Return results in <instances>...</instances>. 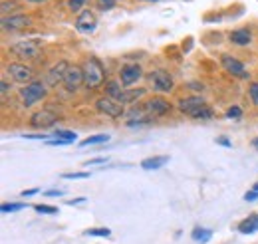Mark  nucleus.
<instances>
[{"mask_svg":"<svg viewBox=\"0 0 258 244\" xmlns=\"http://www.w3.org/2000/svg\"><path fill=\"white\" fill-rule=\"evenodd\" d=\"M179 109L195 119H213V109L203 97H185L179 101Z\"/></svg>","mask_w":258,"mask_h":244,"instance_id":"f257e3e1","label":"nucleus"},{"mask_svg":"<svg viewBox=\"0 0 258 244\" xmlns=\"http://www.w3.org/2000/svg\"><path fill=\"white\" fill-rule=\"evenodd\" d=\"M105 80V72H103V66L99 64L97 58H90L84 64V84L90 88V90H96L103 84Z\"/></svg>","mask_w":258,"mask_h":244,"instance_id":"f03ea898","label":"nucleus"},{"mask_svg":"<svg viewBox=\"0 0 258 244\" xmlns=\"http://www.w3.org/2000/svg\"><path fill=\"white\" fill-rule=\"evenodd\" d=\"M42 46L38 40H22V42H16L10 46V52L16 54L18 58H24V60H32L40 54Z\"/></svg>","mask_w":258,"mask_h":244,"instance_id":"7ed1b4c3","label":"nucleus"},{"mask_svg":"<svg viewBox=\"0 0 258 244\" xmlns=\"http://www.w3.org/2000/svg\"><path fill=\"white\" fill-rule=\"evenodd\" d=\"M20 97H22L26 107H32L34 103H38L40 99L46 97V86L42 82H32V84H28L26 88L20 90Z\"/></svg>","mask_w":258,"mask_h":244,"instance_id":"20e7f679","label":"nucleus"},{"mask_svg":"<svg viewBox=\"0 0 258 244\" xmlns=\"http://www.w3.org/2000/svg\"><path fill=\"white\" fill-rule=\"evenodd\" d=\"M96 107H97V111H101V113H105V115H109V117H113V119H117V117L123 115V103H119L117 99H111V97H101V99H97Z\"/></svg>","mask_w":258,"mask_h":244,"instance_id":"39448f33","label":"nucleus"},{"mask_svg":"<svg viewBox=\"0 0 258 244\" xmlns=\"http://www.w3.org/2000/svg\"><path fill=\"white\" fill-rule=\"evenodd\" d=\"M64 88L68 92H76L82 84H84V68H78V66H70L68 72H66L64 78Z\"/></svg>","mask_w":258,"mask_h":244,"instance_id":"423d86ee","label":"nucleus"},{"mask_svg":"<svg viewBox=\"0 0 258 244\" xmlns=\"http://www.w3.org/2000/svg\"><path fill=\"white\" fill-rule=\"evenodd\" d=\"M6 72H8V74L12 76V80L18 82V84H26V82H30L34 78L32 68L24 66V64H10V66L6 68Z\"/></svg>","mask_w":258,"mask_h":244,"instance_id":"0eeeda50","label":"nucleus"},{"mask_svg":"<svg viewBox=\"0 0 258 244\" xmlns=\"http://www.w3.org/2000/svg\"><path fill=\"white\" fill-rule=\"evenodd\" d=\"M149 80H151V84H153V88L157 92H171L173 90V78L165 70H155L149 76Z\"/></svg>","mask_w":258,"mask_h":244,"instance_id":"6e6552de","label":"nucleus"},{"mask_svg":"<svg viewBox=\"0 0 258 244\" xmlns=\"http://www.w3.org/2000/svg\"><path fill=\"white\" fill-rule=\"evenodd\" d=\"M56 121H58V115H56L54 111H50V109H42V111L34 113L32 117H30L32 127H38V129L52 127V125H56Z\"/></svg>","mask_w":258,"mask_h":244,"instance_id":"1a4fd4ad","label":"nucleus"},{"mask_svg":"<svg viewBox=\"0 0 258 244\" xmlns=\"http://www.w3.org/2000/svg\"><path fill=\"white\" fill-rule=\"evenodd\" d=\"M221 62H223V66H225V70L228 72V74H232V76H236V78H242V80H246V78H248L246 68L236 60V58H232V56H228V54H223Z\"/></svg>","mask_w":258,"mask_h":244,"instance_id":"9d476101","label":"nucleus"},{"mask_svg":"<svg viewBox=\"0 0 258 244\" xmlns=\"http://www.w3.org/2000/svg\"><path fill=\"white\" fill-rule=\"evenodd\" d=\"M119 76H121V84L123 86H131L141 78V68L137 64H127V66L121 68Z\"/></svg>","mask_w":258,"mask_h":244,"instance_id":"9b49d317","label":"nucleus"},{"mask_svg":"<svg viewBox=\"0 0 258 244\" xmlns=\"http://www.w3.org/2000/svg\"><path fill=\"white\" fill-rule=\"evenodd\" d=\"M96 16L90 12V10H84L80 16H78V20H76V28L80 32H86V34H90V32L96 30Z\"/></svg>","mask_w":258,"mask_h":244,"instance_id":"f8f14e48","label":"nucleus"},{"mask_svg":"<svg viewBox=\"0 0 258 244\" xmlns=\"http://www.w3.org/2000/svg\"><path fill=\"white\" fill-rule=\"evenodd\" d=\"M145 111H147L149 115H153V117H159V115L169 111V103H167L163 97H153V99H149V101L145 103Z\"/></svg>","mask_w":258,"mask_h":244,"instance_id":"ddd939ff","label":"nucleus"},{"mask_svg":"<svg viewBox=\"0 0 258 244\" xmlns=\"http://www.w3.org/2000/svg\"><path fill=\"white\" fill-rule=\"evenodd\" d=\"M30 24V18L28 16H24V14H18V16H4L2 18V28L4 30H20V28H24V26H28Z\"/></svg>","mask_w":258,"mask_h":244,"instance_id":"4468645a","label":"nucleus"},{"mask_svg":"<svg viewBox=\"0 0 258 244\" xmlns=\"http://www.w3.org/2000/svg\"><path fill=\"white\" fill-rule=\"evenodd\" d=\"M68 64L66 62H60L58 66H54L50 72H48V78H46V84L48 86H56L58 82H64V78H66V72H68Z\"/></svg>","mask_w":258,"mask_h":244,"instance_id":"2eb2a0df","label":"nucleus"},{"mask_svg":"<svg viewBox=\"0 0 258 244\" xmlns=\"http://www.w3.org/2000/svg\"><path fill=\"white\" fill-rule=\"evenodd\" d=\"M250 40H252V34H250V30H246V28L230 32V42L236 44V46H246V44H250Z\"/></svg>","mask_w":258,"mask_h":244,"instance_id":"dca6fc26","label":"nucleus"},{"mask_svg":"<svg viewBox=\"0 0 258 244\" xmlns=\"http://www.w3.org/2000/svg\"><path fill=\"white\" fill-rule=\"evenodd\" d=\"M167 163H169V157H167V155H161V157H147V159L141 161V167H143L145 171H151V169H161L163 165H167Z\"/></svg>","mask_w":258,"mask_h":244,"instance_id":"f3484780","label":"nucleus"},{"mask_svg":"<svg viewBox=\"0 0 258 244\" xmlns=\"http://www.w3.org/2000/svg\"><path fill=\"white\" fill-rule=\"evenodd\" d=\"M238 230H240L242 234H252V232H256L258 230V216L250 214L248 218H244V220L238 224Z\"/></svg>","mask_w":258,"mask_h":244,"instance_id":"a211bd4d","label":"nucleus"},{"mask_svg":"<svg viewBox=\"0 0 258 244\" xmlns=\"http://www.w3.org/2000/svg\"><path fill=\"white\" fill-rule=\"evenodd\" d=\"M143 93H145V90H143V88H141V90H123L121 97H119L117 101H119V103H131V101L139 99Z\"/></svg>","mask_w":258,"mask_h":244,"instance_id":"6ab92c4d","label":"nucleus"},{"mask_svg":"<svg viewBox=\"0 0 258 244\" xmlns=\"http://www.w3.org/2000/svg\"><path fill=\"white\" fill-rule=\"evenodd\" d=\"M191 236H193V240H197V242H209L211 236H213V232H211L209 228H201V226H197Z\"/></svg>","mask_w":258,"mask_h":244,"instance_id":"aec40b11","label":"nucleus"},{"mask_svg":"<svg viewBox=\"0 0 258 244\" xmlns=\"http://www.w3.org/2000/svg\"><path fill=\"white\" fill-rule=\"evenodd\" d=\"M105 92H107V97H111V99H119L121 93H123V88H119L117 82H107Z\"/></svg>","mask_w":258,"mask_h":244,"instance_id":"412c9836","label":"nucleus"},{"mask_svg":"<svg viewBox=\"0 0 258 244\" xmlns=\"http://www.w3.org/2000/svg\"><path fill=\"white\" fill-rule=\"evenodd\" d=\"M52 135H54V139H62L66 143H74V141L78 139V135H76L74 131H66V129H58V131H54Z\"/></svg>","mask_w":258,"mask_h":244,"instance_id":"4be33fe9","label":"nucleus"},{"mask_svg":"<svg viewBox=\"0 0 258 244\" xmlns=\"http://www.w3.org/2000/svg\"><path fill=\"white\" fill-rule=\"evenodd\" d=\"M22 209H26V205H24V203H6V205H2V207H0V211H2L4 214L18 213V211H22Z\"/></svg>","mask_w":258,"mask_h":244,"instance_id":"5701e85b","label":"nucleus"},{"mask_svg":"<svg viewBox=\"0 0 258 244\" xmlns=\"http://www.w3.org/2000/svg\"><path fill=\"white\" fill-rule=\"evenodd\" d=\"M107 141H109V135H94V137H88V139H84V141H82V145H84V147H88V145L107 143Z\"/></svg>","mask_w":258,"mask_h":244,"instance_id":"b1692460","label":"nucleus"},{"mask_svg":"<svg viewBox=\"0 0 258 244\" xmlns=\"http://www.w3.org/2000/svg\"><path fill=\"white\" fill-rule=\"evenodd\" d=\"M84 234H86V236H109L111 230H109V228H90V230H86Z\"/></svg>","mask_w":258,"mask_h":244,"instance_id":"393cba45","label":"nucleus"},{"mask_svg":"<svg viewBox=\"0 0 258 244\" xmlns=\"http://www.w3.org/2000/svg\"><path fill=\"white\" fill-rule=\"evenodd\" d=\"M34 209H36V213H44V214H56L58 213V209H56V207H50V205H36Z\"/></svg>","mask_w":258,"mask_h":244,"instance_id":"a878e982","label":"nucleus"},{"mask_svg":"<svg viewBox=\"0 0 258 244\" xmlns=\"http://www.w3.org/2000/svg\"><path fill=\"white\" fill-rule=\"evenodd\" d=\"M86 2H88V0H68V6H70L72 12H80Z\"/></svg>","mask_w":258,"mask_h":244,"instance_id":"bb28decb","label":"nucleus"},{"mask_svg":"<svg viewBox=\"0 0 258 244\" xmlns=\"http://www.w3.org/2000/svg\"><path fill=\"white\" fill-rule=\"evenodd\" d=\"M240 115H242V109H240V107H236V105H234V107H230V109L226 111V117H230V119H236V117H240Z\"/></svg>","mask_w":258,"mask_h":244,"instance_id":"cd10ccee","label":"nucleus"},{"mask_svg":"<svg viewBox=\"0 0 258 244\" xmlns=\"http://www.w3.org/2000/svg\"><path fill=\"white\" fill-rule=\"evenodd\" d=\"M97 6L101 10H111L115 6V0H97Z\"/></svg>","mask_w":258,"mask_h":244,"instance_id":"c85d7f7f","label":"nucleus"},{"mask_svg":"<svg viewBox=\"0 0 258 244\" xmlns=\"http://www.w3.org/2000/svg\"><path fill=\"white\" fill-rule=\"evenodd\" d=\"M64 179H88L90 173H64Z\"/></svg>","mask_w":258,"mask_h":244,"instance_id":"c756f323","label":"nucleus"},{"mask_svg":"<svg viewBox=\"0 0 258 244\" xmlns=\"http://www.w3.org/2000/svg\"><path fill=\"white\" fill-rule=\"evenodd\" d=\"M250 99H252L254 105H258V84H252V86H250Z\"/></svg>","mask_w":258,"mask_h":244,"instance_id":"7c9ffc66","label":"nucleus"},{"mask_svg":"<svg viewBox=\"0 0 258 244\" xmlns=\"http://www.w3.org/2000/svg\"><path fill=\"white\" fill-rule=\"evenodd\" d=\"M12 8H16V4L14 2H2V14H6L8 10H12Z\"/></svg>","mask_w":258,"mask_h":244,"instance_id":"2f4dec72","label":"nucleus"},{"mask_svg":"<svg viewBox=\"0 0 258 244\" xmlns=\"http://www.w3.org/2000/svg\"><path fill=\"white\" fill-rule=\"evenodd\" d=\"M256 199H258V191H250V193L244 195V201H250V203H252V201H256Z\"/></svg>","mask_w":258,"mask_h":244,"instance_id":"473e14b6","label":"nucleus"},{"mask_svg":"<svg viewBox=\"0 0 258 244\" xmlns=\"http://www.w3.org/2000/svg\"><path fill=\"white\" fill-rule=\"evenodd\" d=\"M64 195V191H60V189H54V191H46V197H62Z\"/></svg>","mask_w":258,"mask_h":244,"instance_id":"72a5a7b5","label":"nucleus"},{"mask_svg":"<svg viewBox=\"0 0 258 244\" xmlns=\"http://www.w3.org/2000/svg\"><path fill=\"white\" fill-rule=\"evenodd\" d=\"M105 161H107L105 157H97V159H92V161H88V163H86V167H90V165H97V163H105Z\"/></svg>","mask_w":258,"mask_h":244,"instance_id":"f704fd0d","label":"nucleus"},{"mask_svg":"<svg viewBox=\"0 0 258 244\" xmlns=\"http://www.w3.org/2000/svg\"><path fill=\"white\" fill-rule=\"evenodd\" d=\"M80 203H86V199H84V197H80V199H74V201H68V205H80Z\"/></svg>","mask_w":258,"mask_h":244,"instance_id":"c9c22d12","label":"nucleus"},{"mask_svg":"<svg viewBox=\"0 0 258 244\" xmlns=\"http://www.w3.org/2000/svg\"><path fill=\"white\" fill-rule=\"evenodd\" d=\"M36 193H38V189H30V191H24L22 197H32V195H36Z\"/></svg>","mask_w":258,"mask_h":244,"instance_id":"e433bc0d","label":"nucleus"},{"mask_svg":"<svg viewBox=\"0 0 258 244\" xmlns=\"http://www.w3.org/2000/svg\"><path fill=\"white\" fill-rule=\"evenodd\" d=\"M0 90H2V95H4V93L8 92V84H6L4 80H2V84H0Z\"/></svg>","mask_w":258,"mask_h":244,"instance_id":"4c0bfd02","label":"nucleus"},{"mask_svg":"<svg viewBox=\"0 0 258 244\" xmlns=\"http://www.w3.org/2000/svg\"><path fill=\"white\" fill-rule=\"evenodd\" d=\"M191 90H203V84H191Z\"/></svg>","mask_w":258,"mask_h":244,"instance_id":"58836bf2","label":"nucleus"},{"mask_svg":"<svg viewBox=\"0 0 258 244\" xmlns=\"http://www.w3.org/2000/svg\"><path fill=\"white\" fill-rule=\"evenodd\" d=\"M219 143H221V145H226V147L230 145V141H228V139H225V137H223V139H219Z\"/></svg>","mask_w":258,"mask_h":244,"instance_id":"ea45409f","label":"nucleus"},{"mask_svg":"<svg viewBox=\"0 0 258 244\" xmlns=\"http://www.w3.org/2000/svg\"><path fill=\"white\" fill-rule=\"evenodd\" d=\"M30 2H46V0H30Z\"/></svg>","mask_w":258,"mask_h":244,"instance_id":"a19ab883","label":"nucleus"},{"mask_svg":"<svg viewBox=\"0 0 258 244\" xmlns=\"http://www.w3.org/2000/svg\"><path fill=\"white\" fill-rule=\"evenodd\" d=\"M254 145H256V147H258V139H254Z\"/></svg>","mask_w":258,"mask_h":244,"instance_id":"79ce46f5","label":"nucleus"},{"mask_svg":"<svg viewBox=\"0 0 258 244\" xmlns=\"http://www.w3.org/2000/svg\"><path fill=\"white\" fill-rule=\"evenodd\" d=\"M254 191H258V183H256V185H254Z\"/></svg>","mask_w":258,"mask_h":244,"instance_id":"37998d69","label":"nucleus"}]
</instances>
